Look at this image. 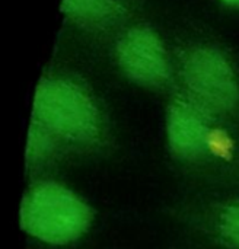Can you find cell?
Segmentation results:
<instances>
[{
	"mask_svg": "<svg viewBox=\"0 0 239 249\" xmlns=\"http://www.w3.org/2000/svg\"><path fill=\"white\" fill-rule=\"evenodd\" d=\"M93 219L95 212L85 198L51 179L32 184L19 207L20 229L50 247L77 242L89 232Z\"/></svg>",
	"mask_w": 239,
	"mask_h": 249,
	"instance_id": "obj_1",
	"label": "cell"
},
{
	"mask_svg": "<svg viewBox=\"0 0 239 249\" xmlns=\"http://www.w3.org/2000/svg\"><path fill=\"white\" fill-rule=\"evenodd\" d=\"M32 121L51 131L69 147L95 149L105 139L104 123L91 95L64 79H45L38 85Z\"/></svg>",
	"mask_w": 239,
	"mask_h": 249,
	"instance_id": "obj_2",
	"label": "cell"
},
{
	"mask_svg": "<svg viewBox=\"0 0 239 249\" xmlns=\"http://www.w3.org/2000/svg\"><path fill=\"white\" fill-rule=\"evenodd\" d=\"M185 96L212 117L229 114L239 102V86L226 58L213 48H193L183 61Z\"/></svg>",
	"mask_w": 239,
	"mask_h": 249,
	"instance_id": "obj_3",
	"label": "cell"
},
{
	"mask_svg": "<svg viewBox=\"0 0 239 249\" xmlns=\"http://www.w3.org/2000/svg\"><path fill=\"white\" fill-rule=\"evenodd\" d=\"M213 120L215 117L185 95L172 99L165 118L166 146L171 156L184 163L209 159L216 143Z\"/></svg>",
	"mask_w": 239,
	"mask_h": 249,
	"instance_id": "obj_4",
	"label": "cell"
},
{
	"mask_svg": "<svg viewBox=\"0 0 239 249\" xmlns=\"http://www.w3.org/2000/svg\"><path fill=\"white\" fill-rule=\"evenodd\" d=\"M120 66L129 77L146 86H162L169 77V64L159 38L147 28H133L117 45Z\"/></svg>",
	"mask_w": 239,
	"mask_h": 249,
	"instance_id": "obj_5",
	"label": "cell"
},
{
	"mask_svg": "<svg viewBox=\"0 0 239 249\" xmlns=\"http://www.w3.org/2000/svg\"><path fill=\"white\" fill-rule=\"evenodd\" d=\"M69 146L64 144L57 136L31 120L26 140L25 160L29 171L44 168L60 158Z\"/></svg>",
	"mask_w": 239,
	"mask_h": 249,
	"instance_id": "obj_6",
	"label": "cell"
},
{
	"mask_svg": "<svg viewBox=\"0 0 239 249\" xmlns=\"http://www.w3.org/2000/svg\"><path fill=\"white\" fill-rule=\"evenodd\" d=\"M209 231L226 248L239 249V198L210 212Z\"/></svg>",
	"mask_w": 239,
	"mask_h": 249,
	"instance_id": "obj_7",
	"label": "cell"
},
{
	"mask_svg": "<svg viewBox=\"0 0 239 249\" xmlns=\"http://www.w3.org/2000/svg\"><path fill=\"white\" fill-rule=\"evenodd\" d=\"M63 10L77 19L102 22L121 12L120 0H63Z\"/></svg>",
	"mask_w": 239,
	"mask_h": 249,
	"instance_id": "obj_8",
	"label": "cell"
},
{
	"mask_svg": "<svg viewBox=\"0 0 239 249\" xmlns=\"http://www.w3.org/2000/svg\"><path fill=\"white\" fill-rule=\"evenodd\" d=\"M226 3H231V4H239V0H223Z\"/></svg>",
	"mask_w": 239,
	"mask_h": 249,
	"instance_id": "obj_9",
	"label": "cell"
}]
</instances>
